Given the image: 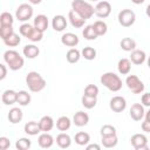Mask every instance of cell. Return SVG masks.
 <instances>
[{
  "mask_svg": "<svg viewBox=\"0 0 150 150\" xmlns=\"http://www.w3.org/2000/svg\"><path fill=\"white\" fill-rule=\"evenodd\" d=\"M145 13H146V16L150 18V4L146 6V9H145Z\"/></svg>",
  "mask_w": 150,
  "mask_h": 150,
  "instance_id": "cell-50",
  "label": "cell"
},
{
  "mask_svg": "<svg viewBox=\"0 0 150 150\" xmlns=\"http://www.w3.org/2000/svg\"><path fill=\"white\" fill-rule=\"evenodd\" d=\"M71 9L79 13L83 19H90L95 14V8L84 0H73Z\"/></svg>",
  "mask_w": 150,
  "mask_h": 150,
  "instance_id": "cell-2",
  "label": "cell"
},
{
  "mask_svg": "<svg viewBox=\"0 0 150 150\" xmlns=\"http://www.w3.org/2000/svg\"><path fill=\"white\" fill-rule=\"evenodd\" d=\"M70 123L71 122L67 116H61L56 121V128L60 131H66V130H68L70 128Z\"/></svg>",
  "mask_w": 150,
  "mask_h": 150,
  "instance_id": "cell-27",
  "label": "cell"
},
{
  "mask_svg": "<svg viewBox=\"0 0 150 150\" xmlns=\"http://www.w3.org/2000/svg\"><path fill=\"white\" fill-rule=\"evenodd\" d=\"M148 66H149V68H150V56L148 57Z\"/></svg>",
  "mask_w": 150,
  "mask_h": 150,
  "instance_id": "cell-54",
  "label": "cell"
},
{
  "mask_svg": "<svg viewBox=\"0 0 150 150\" xmlns=\"http://www.w3.org/2000/svg\"><path fill=\"white\" fill-rule=\"evenodd\" d=\"M41 1H42V0H29V2L33 4V5H39Z\"/></svg>",
  "mask_w": 150,
  "mask_h": 150,
  "instance_id": "cell-51",
  "label": "cell"
},
{
  "mask_svg": "<svg viewBox=\"0 0 150 150\" xmlns=\"http://www.w3.org/2000/svg\"><path fill=\"white\" fill-rule=\"evenodd\" d=\"M109 105H110V109L112 111L122 112L127 107V102H125V98L122 96H114V97H111Z\"/></svg>",
  "mask_w": 150,
  "mask_h": 150,
  "instance_id": "cell-9",
  "label": "cell"
},
{
  "mask_svg": "<svg viewBox=\"0 0 150 150\" xmlns=\"http://www.w3.org/2000/svg\"><path fill=\"white\" fill-rule=\"evenodd\" d=\"M90 141V136L88 132H84V131H79L76 135H75V142L79 144V145H86L88 144Z\"/></svg>",
  "mask_w": 150,
  "mask_h": 150,
  "instance_id": "cell-30",
  "label": "cell"
},
{
  "mask_svg": "<svg viewBox=\"0 0 150 150\" xmlns=\"http://www.w3.org/2000/svg\"><path fill=\"white\" fill-rule=\"evenodd\" d=\"M101 136L102 137H108V136H114L116 135V128L111 124H104L101 128Z\"/></svg>",
  "mask_w": 150,
  "mask_h": 150,
  "instance_id": "cell-33",
  "label": "cell"
},
{
  "mask_svg": "<svg viewBox=\"0 0 150 150\" xmlns=\"http://www.w3.org/2000/svg\"><path fill=\"white\" fill-rule=\"evenodd\" d=\"M73 121H74L75 125H77V127H84V125H87L88 122H89V116H88V114L84 112V111H77V112L74 115Z\"/></svg>",
  "mask_w": 150,
  "mask_h": 150,
  "instance_id": "cell-15",
  "label": "cell"
},
{
  "mask_svg": "<svg viewBox=\"0 0 150 150\" xmlns=\"http://www.w3.org/2000/svg\"><path fill=\"white\" fill-rule=\"evenodd\" d=\"M11 145V142L6 137H0V150H6Z\"/></svg>",
  "mask_w": 150,
  "mask_h": 150,
  "instance_id": "cell-45",
  "label": "cell"
},
{
  "mask_svg": "<svg viewBox=\"0 0 150 150\" xmlns=\"http://www.w3.org/2000/svg\"><path fill=\"white\" fill-rule=\"evenodd\" d=\"M68 18H69V20H70V23H71L73 27H75V28L82 27V26L84 25V21H86V19H83L79 13H76V12L73 11V9L69 11Z\"/></svg>",
  "mask_w": 150,
  "mask_h": 150,
  "instance_id": "cell-11",
  "label": "cell"
},
{
  "mask_svg": "<svg viewBox=\"0 0 150 150\" xmlns=\"http://www.w3.org/2000/svg\"><path fill=\"white\" fill-rule=\"evenodd\" d=\"M142 104L145 105V107H150V93H145L142 95Z\"/></svg>",
  "mask_w": 150,
  "mask_h": 150,
  "instance_id": "cell-46",
  "label": "cell"
},
{
  "mask_svg": "<svg viewBox=\"0 0 150 150\" xmlns=\"http://www.w3.org/2000/svg\"><path fill=\"white\" fill-rule=\"evenodd\" d=\"M26 83L33 93H39L46 87V80L38 71H29L26 76Z\"/></svg>",
  "mask_w": 150,
  "mask_h": 150,
  "instance_id": "cell-1",
  "label": "cell"
},
{
  "mask_svg": "<svg viewBox=\"0 0 150 150\" xmlns=\"http://www.w3.org/2000/svg\"><path fill=\"white\" fill-rule=\"evenodd\" d=\"M34 27L41 32H45L48 28V19L46 15L43 14H39L35 19H34Z\"/></svg>",
  "mask_w": 150,
  "mask_h": 150,
  "instance_id": "cell-16",
  "label": "cell"
},
{
  "mask_svg": "<svg viewBox=\"0 0 150 150\" xmlns=\"http://www.w3.org/2000/svg\"><path fill=\"white\" fill-rule=\"evenodd\" d=\"M82 35H83V38H86L87 40H95V39L97 38V34L95 33V30H94V28H93V25L86 26V28H84L83 32H82Z\"/></svg>",
  "mask_w": 150,
  "mask_h": 150,
  "instance_id": "cell-34",
  "label": "cell"
},
{
  "mask_svg": "<svg viewBox=\"0 0 150 150\" xmlns=\"http://www.w3.org/2000/svg\"><path fill=\"white\" fill-rule=\"evenodd\" d=\"M15 146H16L18 150H27V149L30 148V139L22 137V138H20V139L16 141Z\"/></svg>",
  "mask_w": 150,
  "mask_h": 150,
  "instance_id": "cell-38",
  "label": "cell"
},
{
  "mask_svg": "<svg viewBox=\"0 0 150 150\" xmlns=\"http://www.w3.org/2000/svg\"><path fill=\"white\" fill-rule=\"evenodd\" d=\"M39 125H40V129H41V131H45V132H47V131H50L52 129H53V127H54V121H53V118L50 117V116H43V117H41V120L39 121Z\"/></svg>",
  "mask_w": 150,
  "mask_h": 150,
  "instance_id": "cell-18",
  "label": "cell"
},
{
  "mask_svg": "<svg viewBox=\"0 0 150 150\" xmlns=\"http://www.w3.org/2000/svg\"><path fill=\"white\" fill-rule=\"evenodd\" d=\"M97 94H98V87L95 86V84H88L84 88V95H88V96H97Z\"/></svg>",
  "mask_w": 150,
  "mask_h": 150,
  "instance_id": "cell-44",
  "label": "cell"
},
{
  "mask_svg": "<svg viewBox=\"0 0 150 150\" xmlns=\"http://www.w3.org/2000/svg\"><path fill=\"white\" fill-rule=\"evenodd\" d=\"M52 26L56 32H62L67 27V20L63 15H55L53 18Z\"/></svg>",
  "mask_w": 150,
  "mask_h": 150,
  "instance_id": "cell-14",
  "label": "cell"
},
{
  "mask_svg": "<svg viewBox=\"0 0 150 150\" xmlns=\"http://www.w3.org/2000/svg\"><path fill=\"white\" fill-rule=\"evenodd\" d=\"M80 55L81 54L76 48H70L66 54V59L69 63H76L80 60Z\"/></svg>",
  "mask_w": 150,
  "mask_h": 150,
  "instance_id": "cell-29",
  "label": "cell"
},
{
  "mask_svg": "<svg viewBox=\"0 0 150 150\" xmlns=\"http://www.w3.org/2000/svg\"><path fill=\"white\" fill-rule=\"evenodd\" d=\"M142 130L145 131V132H150V122H149V121L145 120V121L142 123Z\"/></svg>",
  "mask_w": 150,
  "mask_h": 150,
  "instance_id": "cell-48",
  "label": "cell"
},
{
  "mask_svg": "<svg viewBox=\"0 0 150 150\" xmlns=\"http://www.w3.org/2000/svg\"><path fill=\"white\" fill-rule=\"evenodd\" d=\"M117 68H118V71L122 74V75H127L129 74L130 69H131V61L127 57H123L118 61V64H117Z\"/></svg>",
  "mask_w": 150,
  "mask_h": 150,
  "instance_id": "cell-20",
  "label": "cell"
},
{
  "mask_svg": "<svg viewBox=\"0 0 150 150\" xmlns=\"http://www.w3.org/2000/svg\"><path fill=\"white\" fill-rule=\"evenodd\" d=\"M93 28H94L95 33L97 34V36H100V35H104V34L107 33V29H108L107 23L103 22V21H101V20L95 21L94 25H93Z\"/></svg>",
  "mask_w": 150,
  "mask_h": 150,
  "instance_id": "cell-28",
  "label": "cell"
},
{
  "mask_svg": "<svg viewBox=\"0 0 150 150\" xmlns=\"http://www.w3.org/2000/svg\"><path fill=\"white\" fill-rule=\"evenodd\" d=\"M111 12V5L109 1H100L96 6H95V14L98 16V18H108L109 14Z\"/></svg>",
  "mask_w": 150,
  "mask_h": 150,
  "instance_id": "cell-8",
  "label": "cell"
},
{
  "mask_svg": "<svg viewBox=\"0 0 150 150\" xmlns=\"http://www.w3.org/2000/svg\"><path fill=\"white\" fill-rule=\"evenodd\" d=\"M134 4H136V5H139V4H143L144 2V0H131Z\"/></svg>",
  "mask_w": 150,
  "mask_h": 150,
  "instance_id": "cell-53",
  "label": "cell"
},
{
  "mask_svg": "<svg viewBox=\"0 0 150 150\" xmlns=\"http://www.w3.org/2000/svg\"><path fill=\"white\" fill-rule=\"evenodd\" d=\"M82 56L86 60H94L96 57V50L93 47H84L82 49Z\"/></svg>",
  "mask_w": 150,
  "mask_h": 150,
  "instance_id": "cell-37",
  "label": "cell"
},
{
  "mask_svg": "<svg viewBox=\"0 0 150 150\" xmlns=\"http://www.w3.org/2000/svg\"><path fill=\"white\" fill-rule=\"evenodd\" d=\"M61 42L67 47H75L79 43V38L74 33H66L61 36Z\"/></svg>",
  "mask_w": 150,
  "mask_h": 150,
  "instance_id": "cell-12",
  "label": "cell"
},
{
  "mask_svg": "<svg viewBox=\"0 0 150 150\" xmlns=\"http://www.w3.org/2000/svg\"><path fill=\"white\" fill-rule=\"evenodd\" d=\"M136 20V15H135V12L129 9V8H125V9H122L120 13H118V22L120 25H122L123 27H130Z\"/></svg>",
  "mask_w": 150,
  "mask_h": 150,
  "instance_id": "cell-4",
  "label": "cell"
},
{
  "mask_svg": "<svg viewBox=\"0 0 150 150\" xmlns=\"http://www.w3.org/2000/svg\"><path fill=\"white\" fill-rule=\"evenodd\" d=\"M100 81L104 87H107L111 91H118L122 88V80L120 79L118 75H116L115 73H111V71L104 73L101 76Z\"/></svg>",
  "mask_w": 150,
  "mask_h": 150,
  "instance_id": "cell-3",
  "label": "cell"
},
{
  "mask_svg": "<svg viewBox=\"0 0 150 150\" xmlns=\"http://www.w3.org/2000/svg\"><path fill=\"white\" fill-rule=\"evenodd\" d=\"M6 74H7V69H6V67H5V64H0V80H4L5 79V76H6Z\"/></svg>",
  "mask_w": 150,
  "mask_h": 150,
  "instance_id": "cell-47",
  "label": "cell"
},
{
  "mask_svg": "<svg viewBox=\"0 0 150 150\" xmlns=\"http://www.w3.org/2000/svg\"><path fill=\"white\" fill-rule=\"evenodd\" d=\"M117 136H108V137H102V144L104 148H112L117 144Z\"/></svg>",
  "mask_w": 150,
  "mask_h": 150,
  "instance_id": "cell-35",
  "label": "cell"
},
{
  "mask_svg": "<svg viewBox=\"0 0 150 150\" xmlns=\"http://www.w3.org/2000/svg\"><path fill=\"white\" fill-rule=\"evenodd\" d=\"M101 146L98 144H89L87 145V150H100Z\"/></svg>",
  "mask_w": 150,
  "mask_h": 150,
  "instance_id": "cell-49",
  "label": "cell"
},
{
  "mask_svg": "<svg viewBox=\"0 0 150 150\" xmlns=\"http://www.w3.org/2000/svg\"><path fill=\"white\" fill-rule=\"evenodd\" d=\"M40 54V50L34 45H26L23 47V55L28 59H34Z\"/></svg>",
  "mask_w": 150,
  "mask_h": 150,
  "instance_id": "cell-23",
  "label": "cell"
},
{
  "mask_svg": "<svg viewBox=\"0 0 150 150\" xmlns=\"http://www.w3.org/2000/svg\"><path fill=\"white\" fill-rule=\"evenodd\" d=\"M145 53L141 49H134L130 55V61L134 64H142L145 61Z\"/></svg>",
  "mask_w": 150,
  "mask_h": 150,
  "instance_id": "cell-17",
  "label": "cell"
},
{
  "mask_svg": "<svg viewBox=\"0 0 150 150\" xmlns=\"http://www.w3.org/2000/svg\"><path fill=\"white\" fill-rule=\"evenodd\" d=\"M32 15H33V8L28 4H21L15 11V16L19 21H27L28 19L32 18Z\"/></svg>",
  "mask_w": 150,
  "mask_h": 150,
  "instance_id": "cell-6",
  "label": "cell"
},
{
  "mask_svg": "<svg viewBox=\"0 0 150 150\" xmlns=\"http://www.w3.org/2000/svg\"><path fill=\"white\" fill-rule=\"evenodd\" d=\"M53 142H54L53 136L49 135V134H47V132H43V134L40 135L39 138H38V143H39V145H40L41 148H45V149L50 148V146L53 145Z\"/></svg>",
  "mask_w": 150,
  "mask_h": 150,
  "instance_id": "cell-19",
  "label": "cell"
},
{
  "mask_svg": "<svg viewBox=\"0 0 150 150\" xmlns=\"http://www.w3.org/2000/svg\"><path fill=\"white\" fill-rule=\"evenodd\" d=\"M70 143H71V139L69 137V135L64 134V132H61L56 136V144L62 148V149H66V148H69L70 146Z\"/></svg>",
  "mask_w": 150,
  "mask_h": 150,
  "instance_id": "cell-21",
  "label": "cell"
},
{
  "mask_svg": "<svg viewBox=\"0 0 150 150\" xmlns=\"http://www.w3.org/2000/svg\"><path fill=\"white\" fill-rule=\"evenodd\" d=\"M13 16L11 13L8 12H4L0 14V25H8V26H12L13 25Z\"/></svg>",
  "mask_w": 150,
  "mask_h": 150,
  "instance_id": "cell-36",
  "label": "cell"
},
{
  "mask_svg": "<svg viewBox=\"0 0 150 150\" xmlns=\"http://www.w3.org/2000/svg\"><path fill=\"white\" fill-rule=\"evenodd\" d=\"M125 83L128 88L134 93V94H141L144 90V84L143 82L136 76V75H129L125 80Z\"/></svg>",
  "mask_w": 150,
  "mask_h": 150,
  "instance_id": "cell-5",
  "label": "cell"
},
{
  "mask_svg": "<svg viewBox=\"0 0 150 150\" xmlns=\"http://www.w3.org/2000/svg\"><path fill=\"white\" fill-rule=\"evenodd\" d=\"M90 1H98V0H90Z\"/></svg>",
  "mask_w": 150,
  "mask_h": 150,
  "instance_id": "cell-55",
  "label": "cell"
},
{
  "mask_svg": "<svg viewBox=\"0 0 150 150\" xmlns=\"http://www.w3.org/2000/svg\"><path fill=\"white\" fill-rule=\"evenodd\" d=\"M18 56H20V54L16 52V50H6L5 54H4V59L7 63L12 62L14 59H16Z\"/></svg>",
  "mask_w": 150,
  "mask_h": 150,
  "instance_id": "cell-43",
  "label": "cell"
},
{
  "mask_svg": "<svg viewBox=\"0 0 150 150\" xmlns=\"http://www.w3.org/2000/svg\"><path fill=\"white\" fill-rule=\"evenodd\" d=\"M81 102H82V105H83L84 108L91 109V108H94V107L96 105L97 98H96V96H88V95H84V94H83V96H82V98H81Z\"/></svg>",
  "mask_w": 150,
  "mask_h": 150,
  "instance_id": "cell-26",
  "label": "cell"
},
{
  "mask_svg": "<svg viewBox=\"0 0 150 150\" xmlns=\"http://www.w3.org/2000/svg\"><path fill=\"white\" fill-rule=\"evenodd\" d=\"M23 62H25V61H23V57L18 56L16 59H14L12 62H9V63H8L9 69H12V70H19V69H21V68H22Z\"/></svg>",
  "mask_w": 150,
  "mask_h": 150,
  "instance_id": "cell-39",
  "label": "cell"
},
{
  "mask_svg": "<svg viewBox=\"0 0 150 150\" xmlns=\"http://www.w3.org/2000/svg\"><path fill=\"white\" fill-rule=\"evenodd\" d=\"M8 120L11 123L15 124V123H19L21 120H22V111L20 108H12L8 112Z\"/></svg>",
  "mask_w": 150,
  "mask_h": 150,
  "instance_id": "cell-22",
  "label": "cell"
},
{
  "mask_svg": "<svg viewBox=\"0 0 150 150\" xmlns=\"http://www.w3.org/2000/svg\"><path fill=\"white\" fill-rule=\"evenodd\" d=\"M120 45H121V48L123 50H125V52H131V50H134L136 48V42L131 38H123L121 40Z\"/></svg>",
  "mask_w": 150,
  "mask_h": 150,
  "instance_id": "cell-25",
  "label": "cell"
},
{
  "mask_svg": "<svg viewBox=\"0 0 150 150\" xmlns=\"http://www.w3.org/2000/svg\"><path fill=\"white\" fill-rule=\"evenodd\" d=\"M25 132L28 134V135H36L38 132L41 131L40 129V125H39V122L36 123L35 121H29L25 124Z\"/></svg>",
  "mask_w": 150,
  "mask_h": 150,
  "instance_id": "cell-24",
  "label": "cell"
},
{
  "mask_svg": "<svg viewBox=\"0 0 150 150\" xmlns=\"http://www.w3.org/2000/svg\"><path fill=\"white\" fill-rule=\"evenodd\" d=\"M16 102L20 105H27L30 102V95L26 90H20L18 93V100H16Z\"/></svg>",
  "mask_w": 150,
  "mask_h": 150,
  "instance_id": "cell-32",
  "label": "cell"
},
{
  "mask_svg": "<svg viewBox=\"0 0 150 150\" xmlns=\"http://www.w3.org/2000/svg\"><path fill=\"white\" fill-rule=\"evenodd\" d=\"M33 29H34V27L30 26L29 23H22V25L19 27V32H20V34H21L22 36L27 38V39H28V36L30 35V33L33 32Z\"/></svg>",
  "mask_w": 150,
  "mask_h": 150,
  "instance_id": "cell-40",
  "label": "cell"
},
{
  "mask_svg": "<svg viewBox=\"0 0 150 150\" xmlns=\"http://www.w3.org/2000/svg\"><path fill=\"white\" fill-rule=\"evenodd\" d=\"M145 120L150 122V109H149V110L146 111V114H145Z\"/></svg>",
  "mask_w": 150,
  "mask_h": 150,
  "instance_id": "cell-52",
  "label": "cell"
},
{
  "mask_svg": "<svg viewBox=\"0 0 150 150\" xmlns=\"http://www.w3.org/2000/svg\"><path fill=\"white\" fill-rule=\"evenodd\" d=\"M1 100H2V102H4L5 104H7V105L13 104V103H15L16 100H18V93L14 91V90H12V89H7V90H5V91L2 93Z\"/></svg>",
  "mask_w": 150,
  "mask_h": 150,
  "instance_id": "cell-13",
  "label": "cell"
},
{
  "mask_svg": "<svg viewBox=\"0 0 150 150\" xmlns=\"http://www.w3.org/2000/svg\"><path fill=\"white\" fill-rule=\"evenodd\" d=\"M129 114L134 121H141L144 116V107L141 103H134L130 107Z\"/></svg>",
  "mask_w": 150,
  "mask_h": 150,
  "instance_id": "cell-10",
  "label": "cell"
},
{
  "mask_svg": "<svg viewBox=\"0 0 150 150\" xmlns=\"http://www.w3.org/2000/svg\"><path fill=\"white\" fill-rule=\"evenodd\" d=\"M42 38H43V32H41V30L36 29L35 27H34L33 32L30 33V35L28 36V39H29L30 41H33V42H38V41H41V40H42Z\"/></svg>",
  "mask_w": 150,
  "mask_h": 150,
  "instance_id": "cell-42",
  "label": "cell"
},
{
  "mask_svg": "<svg viewBox=\"0 0 150 150\" xmlns=\"http://www.w3.org/2000/svg\"><path fill=\"white\" fill-rule=\"evenodd\" d=\"M12 33H14L13 27L8 25H0V36L2 40H5L7 36H9Z\"/></svg>",
  "mask_w": 150,
  "mask_h": 150,
  "instance_id": "cell-41",
  "label": "cell"
},
{
  "mask_svg": "<svg viewBox=\"0 0 150 150\" xmlns=\"http://www.w3.org/2000/svg\"><path fill=\"white\" fill-rule=\"evenodd\" d=\"M131 145L136 150H146L148 149V138L143 134H135L130 138Z\"/></svg>",
  "mask_w": 150,
  "mask_h": 150,
  "instance_id": "cell-7",
  "label": "cell"
},
{
  "mask_svg": "<svg viewBox=\"0 0 150 150\" xmlns=\"http://www.w3.org/2000/svg\"><path fill=\"white\" fill-rule=\"evenodd\" d=\"M20 41H21L20 36H19L18 34H15V33H12L9 36H7V38L4 40L5 45H6V46H9V47H15V46H18V45L20 43Z\"/></svg>",
  "mask_w": 150,
  "mask_h": 150,
  "instance_id": "cell-31",
  "label": "cell"
}]
</instances>
